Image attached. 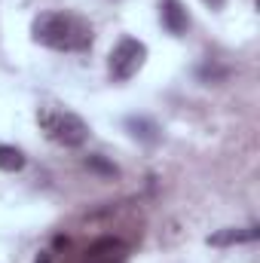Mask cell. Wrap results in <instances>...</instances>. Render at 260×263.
Returning <instances> with one entry per match:
<instances>
[{"instance_id": "1", "label": "cell", "mask_w": 260, "mask_h": 263, "mask_svg": "<svg viewBox=\"0 0 260 263\" xmlns=\"http://www.w3.org/2000/svg\"><path fill=\"white\" fill-rule=\"evenodd\" d=\"M31 34L40 46L59 52H83L92 46V25L70 12H40L31 25Z\"/></svg>"}, {"instance_id": "2", "label": "cell", "mask_w": 260, "mask_h": 263, "mask_svg": "<svg viewBox=\"0 0 260 263\" xmlns=\"http://www.w3.org/2000/svg\"><path fill=\"white\" fill-rule=\"evenodd\" d=\"M37 126L52 144H62V147H83L89 138V123L80 114L59 104H43L37 110Z\"/></svg>"}, {"instance_id": "3", "label": "cell", "mask_w": 260, "mask_h": 263, "mask_svg": "<svg viewBox=\"0 0 260 263\" xmlns=\"http://www.w3.org/2000/svg\"><path fill=\"white\" fill-rule=\"evenodd\" d=\"M144 59H147V46L141 40H135V37H123L114 46V52H110V73H114V80H120V83L132 80L144 67Z\"/></svg>"}, {"instance_id": "4", "label": "cell", "mask_w": 260, "mask_h": 263, "mask_svg": "<svg viewBox=\"0 0 260 263\" xmlns=\"http://www.w3.org/2000/svg\"><path fill=\"white\" fill-rule=\"evenodd\" d=\"M159 18H162V28H165L169 34H175V37H181V34L187 31V25H190L187 9L181 6V0H162Z\"/></svg>"}, {"instance_id": "5", "label": "cell", "mask_w": 260, "mask_h": 263, "mask_svg": "<svg viewBox=\"0 0 260 263\" xmlns=\"http://www.w3.org/2000/svg\"><path fill=\"white\" fill-rule=\"evenodd\" d=\"M123 254H126V245L120 239H98L89 248V263H117L123 260Z\"/></svg>"}, {"instance_id": "6", "label": "cell", "mask_w": 260, "mask_h": 263, "mask_svg": "<svg viewBox=\"0 0 260 263\" xmlns=\"http://www.w3.org/2000/svg\"><path fill=\"white\" fill-rule=\"evenodd\" d=\"M126 129L132 132V138H138L144 144H156L159 141V126L153 120H147V117H129L126 120Z\"/></svg>"}, {"instance_id": "7", "label": "cell", "mask_w": 260, "mask_h": 263, "mask_svg": "<svg viewBox=\"0 0 260 263\" xmlns=\"http://www.w3.org/2000/svg\"><path fill=\"white\" fill-rule=\"evenodd\" d=\"M257 239V227L248 230H220L214 236H208V245H239V242H251Z\"/></svg>"}, {"instance_id": "8", "label": "cell", "mask_w": 260, "mask_h": 263, "mask_svg": "<svg viewBox=\"0 0 260 263\" xmlns=\"http://www.w3.org/2000/svg\"><path fill=\"white\" fill-rule=\"evenodd\" d=\"M25 153L12 144H0V172H22L25 168Z\"/></svg>"}, {"instance_id": "9", "label": "cell", "mask_w": 260, "mask_h": 263, "mask_svg": "<svg viewBox=\"0 0 260 263\" xmlns=\"http://www.w3.org/2000/svg\"><path fill=\"white\" fill-rule=\"evenodd\" d=\"M86 168H89V172H98V175H104V178H117V175H120V168H117L114 162H107L101 153L86 156Z\"/></svg>"}, {"instance_id": "10", "label": "cell", "mask_w": 260, "mask_h": 263, "mask_svg": "<svg viewBox=\"0 0 260 263\" xmlns=\"http://www.w3.org/2000/svg\"><path fill=\"white\" fill-rule=\"evenodd\" d=\"M205 3H208L211 9H220V6H224V0H205Z\"/></svg>"}]
</instances>
